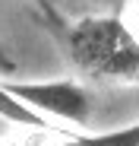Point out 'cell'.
Segmentation results:
<instances>
[{"mask_svg": "<svg viewBox=\"0 0 139 146\" xmlns=\"http://www.w3.org/2000/svg\"><path fill=\"white\" fill-rule=\"evenodd\" d=\"M63 51L82 76L139 86V35L120 16H82L57 29Z\"/></svg>", "mask_w": 139, "mask_h": 146, "instance_id": "obj_1", "label": "cell"}, {"mask_svg": "<svg viewBox=\"0 0 139 146\" xmlns=\"http://www.w3.org/2000/svg\"><path fill=\"white\" fill-rule=\"evenodd\" d=\"M3 86L48 117L66 121V124H76V127H85L92 117V95L76 80H38V83L35 80H19V83L7 80Z\"/></svg>", "mask_w": 139, "mask_h": 146, "instance_id": "obj_2", "label": "cell"}, {"mask_svg": "<svg viewBox=\"0 0 139 146\" xmlns=\"http://www.w3.org/2000/svg\"><path fill=\"white\" fill-rule=\"evenodd\" d=\"M26 146H139V121L127 127H114L101 133H79L70 127H44L32 130L29 137H22Z\"/></svg>", "mask_w": 139, "mask_h": 146, "instance_id": "obj_3", "label": "cell"}, {"mask_svg": "<svg viewBox=\"0 0 139 146\" xmlns=\"http://www.w3.org/2000/svg\"><path fill=\"white\" fill-rule=\"evenodd\" d=\"M0 117L10 121V124H19V127H29V130H44V127H51V121L48 114H41L35 111L32 105H26L19 99V95H13L3 80H0Z\"/></svg>", "mask_w": 139, "mask_h": 146, "instance_id": "obj_4", "label": "cell"}, {"mask_svg": "<svg viewBox=\"0 0 139 146\" xmlns=\"http://www.w3.org/2000/svg\"><path fill=\"white\" fill-rule=\"evenodd\" d=\"M0 70H7V73H13V70H16V64H13V60H10L3 51H0Z\"/></svg>", "mask_w": 139, "mask_h": 146, "instance_id": "obj_5", "label": "cell"}, {"mask_svg": "<svg viewBox=\"0 0 139 146\" xmlns=\"http://www.w3.org/2000/svg\"><path fill=\"white\" fill-rule=\"evenodd\" d=\"M0 146H26L22 140H10V143H0Z\"/></svg>", "mask_w": 139, "mask_h": 146, "instance_id": "obj_6", "label": "cell"}, {"mask_svg": "<svg viewBox=\"0 0 139 146\" xmlns=\"http://www.w3.org/2000/svg\"><path fill=\"white\" fill-rule=\"evenodd\" d=\"M136 7H139V0H136Z\"/></svg>", "mask_w": 139, "mask_h": 146, "instance_id": "obj_7", "label": "cell"}]
</instances>
